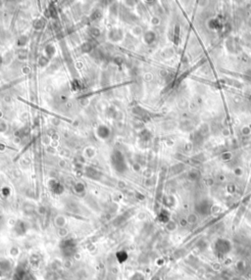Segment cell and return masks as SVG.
Returning <instances> with one entry per match:
<instances>
[{
	"mask_svg": "<svg viewBox=\"0 0 251 280\" xmlns=\"http://www.w3.org/2000/svg\"><path fill=\"white\" fill-rule=\"evenodd\" d=\"M60 248H61L63 255L66 256V257H71V256H73L76 253V243L74 240H71V239L64 240L61 242Z\"/></svg>",
	"mask_w": 251,
	"mask_h": 280,
	"instance_id": "6da1fadb",
	"label": "cell"
},
{
	"mask_svg": "<svg viewBox=\"0 0 251 280\" xmlns=\"http://www.w3.org/2000/svg\"><path fill=\"white\" fill-rule=\"evenodd\" d=\"M117 259H119L120 262H124L128 259V254L125 251H120L118 254H117Z\"/></svg>",
	"mask_w": 251,
	"mask_h": 280,
	"instance_id": "7a4b0ae2",
	"label": "cell"
}]
</instances>
